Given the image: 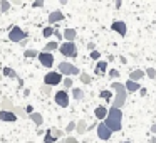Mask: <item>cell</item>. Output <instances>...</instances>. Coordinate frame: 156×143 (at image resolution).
<instances>
[{
  "label": "cell",
  "mask_w": 156,
  "mask_h": 143,
  "mask_svg": "<svg viewBox=\"0 0 156 143\" xmlns=\"http://www.w3.org/2000/svg\"><path fill=\"white\" fill-rule=\"evenodd\" d=\"M72 96H74V99H77V101H81L82 98H84V91H82L81 88H74V86H72Z\"/></svg>",
  "instance_id": "603a6c76"
},
{
  "label": "cell",
  "mask_w": 156,
  "mask_h": 143,
  "mask_svg": "<svg viewBox=\"0 0 156 143\" xmlns=\"http://www.w3.org/2000/svg\"><path fill=\"white\" fill-rule=\"evenodd\" d=\"M94 116H96L98 119H101V121H102V119L108 116V108H106V106H98V108L94 109Z\"/></svg>",
  "instance_id": "ac0fdd59"
},
{
  "label": "cell",
  "mask_w": 156,
  "mask_h": 143,
  "mask_svg": "<svg viewBox=\"0 0 156 143\" xmlns=\"http://www.w3.org/2000/svg\"><path fill=\"white\" fill-rule=\"evenodd\" d=\"M144 76H148L149 79H156V69L154 68H148L144 71Z\"/></svg>",
  "instance_id": "4dcf8cb0"
},
{
  "label": "cell",
  "mask_w": 156,
  "mask_h": 143,
  "mask_svg": "<svg viewBox=\"0 0 156 143\" xmlns=\"http://www.w3.org/2000/svg\"><path fill=\"white\" fill-rule=\"evenodd\" d=\"M54 31H55V27H54V25H49V27H44V31H42V35H44V37H51V35H54Z\"/></svg>",
  "instance_id": "484cf974"
},
{
  "label": "cell",
  "mask_w": 156,
  "mask_h": 143,
  "mask_svg": "<svg viewBox=\"0 0 156 143\" xmlns=\"http://www.w3.org/2000/svg\"><path fill=\"white\" fill-rule=\"evenodd\" d=\"M59 82H62V74L59 71H51L44 76V84L47 86H57Z\"/></svg>",
  "instance_id": "8992f818"
},
{
  "label": "cell",
  "mask_w": 156,
  "mask_h": 143,
  "mask_svg": "<svg viewBox=\"0 0 156 143\" xmlns=\"http://www.w3.org/2000/svg\"><path fill=\"white\" fill-rule=\"evenodd\" d=\"M37 54H39V52L35 51V49H25V51H24V56H25V57H29V59L37 57Z\"/></svg>",
  "instance_id": "f546056e"
},
{
  "label": "cell",
  "mask_w": 156,
  "mask_h": 143,
  "mask_svg": "<svg viewBox=\"0 0 156 143\" xmlns=\"http://www.w3.org/2000/svg\"><path fill=\"white\" fill-rule=\"evenodd\" d=\"M2 76H5V78H10V79H15V78H17V72H15L12 68L5 66V68L2 69Z\"/></svg>",
  "instance_id": "44dd1931"
},
{
  "label": "cell",
  "mask_w": 156,
  "mask_h": 143,
  "mask_svg": "<svg viewBox=\"0 0 156 143\" xmlns=\"http://www.w3.org/2000/svg\"><path fill=\"white\" fill-rule=\"evenodd\" d=\"M151 143H156V136H153V138H151Z\"/></svg>",
  "instance_id": "c3c4849f"
},
{
  "label": "cell",
  "mask_w": 156,
  "mask_h": 143,
  "mask_svg": "<svg viewBox=\"0 0 156 143\" xmlns=\"http://www.w3.org/2000/svg\"><path fill=\"white\" fill-rule=\"evenodd\" d=\"M12 111H14V115L17 116V118H24V119H27V113H25V109L22 108V106H14V109H12Z\"/></svg>",
  "instance_id": "7402d4cb"
},
{
  "label": "cell",
  "mask_w": 156,
  "mask_h": 143,
  "mask_svg": "<svg viewBox=\"0 0 156 143\" xmlns=\"http://www.w3.org/2000/svg\"><path fill=\"white\" fill-rule=\"evenodd\" d=\"M0 121L14 123V121H17V116L14 115V111H5V109H0Z\"/></svg>",
  "instance_id": "8fae6325"
},
{
  "label": "cell",
  "mask_w": 156,
  "mask_h": 143,
  "mask_svg": "<svg viewBox=\"0 0 156 143\" xmlns=\"http://www.w3.org/2000/svg\"><path fill=\"white\" fill-rule=\"evenodd\" d=\"M62 82H64V88L66 89H71L72 88V78H67V76H66V79H62Z\"/></svg>",
  "instance_id": "836d02e7"
},
{
  "label": "cell",
  "mask_w": 156,
  "mask_h": 143,
  "mask_svg": "<svg viewBox=\"0 0 156 143\" xmlns=\"http://www.w3.org/2000/svg\"><path fill=\"white\" fill-rule=\"evenodd\" d=\"M27 143H34V141H27Z\"/></svg>",
  "instance_id": "816d5d0a"
},
{
  "label": "cell",
  "mask_w": 156,
  "mask_h": 143,
  "mask_svg": "<svg viewBox=\"0 0 156 143\" xmlns=\"http://www.w3.org/2000/svg\"><path fill=\"white\" fill-rule=\"evenodd\" d=\"M124 86H126V89H128L129 93H136V91H139V89H141V86H139V82H136V81H131V79H128V81L124 82Z\"/></svg>",
  "instance_id": "ffe728a7"
},
{
  "label": "cell",
  "mask_w": 156,
  "mask_h": 143,
  "mask_svg": "<svg viewBox=\"0 0 156 143\" xmlns=\"http://www.w3.org/2000/svg\"><path fill=\"white\" fill-rule=\"evenodd\" d=\"M59 51L64 57L71 59V57H77V46L74 42H64V44L59 46Z\"/></svg>",
  "instance_id": "277c9868"
},
{
  "label": "cell",
  "mask_w": 156,
  "mask_h": 143,
  "mask_svg": "<svg viewBox=\"0 0 156 143\" xmlns=\"http://www.w3.org/2000/svg\"><path fill=\"white\" fill-rule=\"evenodd\" d=\"M55 49H59L57 41H51V42L45 44V52H52V51H55Z\"/></svg>",
  "instance_id": "d4e9b609"
},
{
  "label": "cell",
  "mask_w": 156,
  "mask_h": 143,
  "mask_svg": "<svg viewBox=\"0 0 156 143\" xmlns=\"http://www.w3.org/2000/svg\"><path fill=\"white\" fill-rule=\"evenodd\" d=\"M74 130H76V121H69L67 126H66V131L71 133V131H74Z\"/></svg>",
  "instance_id": "8d00e7d4"
},
{
  "label": "cell",
  "mask_w": 156,
  "mask_h": 143,
  "mask_svg": "<svg viewBox=\"0 0 156 143\" xmlns=\"http://www.w3.org/2000/svg\"><path fill=\"white\" fill-rule=\"evenodd\" d=\"M27 118H29V119H32L35 126H41L42 123H44V118H42V115H41V113H37V111L30 113V115H29Z\"/></svg>",
  "instance_id": "d6986e66"
},
{
  "label": "cell",
  "mask_w": 156,
  "mask_h": 143,
  "mask_svg": "<svg viewBox=\"0 0 156 143\" xmlns=\"http://www.w3.org/2000/svg\"><path fill=\"white\" fill-rule=\"evenodd\" d=\"M149 131H151L153 135L156 136V125H151V128H149Z\"/></svg>",
  "instance_id": "ee69618b"
},
{
  "label": "cell",
  "mask_w": 156,
  "mask_h": 143,
  "mask_svg": "<svg viewBox=\"0 0 156 143\" xmlns=\"http://www.w3.org/2000/svg\"><path fill=\"white\" fill-rule=\"evenodd\" d=\"M64 20V14H62L61 10H54V12H51L49 14V24H59V22H62Z\"/></svg>",
  "instance_id": "4fadbf2b"
},
{
  "label": "cell",
  "mask_w": 156,
  "mask_h": 143,
  "mask_svg": "<svg viewBox=\"0 0 156 143\" xmlns=\"http://www.w3.org/2000/svg\"><path fill=\"white\" fill-rule=\"evenodd\" d=\"M111 29L114 32H118L121 37H124L126 34H128V27H126V22H122V20H114L111 24Z\"/></svg>",
  "instance_id": "30bf717a"
},
{
  "label": "cell",
  "mask_w": 156,
  "mask_h": 143,
  "mask_svg": "<svg viewBox=\"0 0 156 143\" xmlns=\"http://www.w3.org/2000/svg\"><path fill=\"white\" fill-rule=\"evenodd\" d=\"M10 10V2H7V0H0V12H9Z\"/></svg>",
  "instance_id": "4316f807"
},
{
  "label": "cell",
  "mask_w": 156,
  "mask_h": 143,
  "mask_svg": "<svg viewBox=\"0 0 156 143\" xmlns=\"http://www.w3.org/2000/svg\"><path fill=\"white\" fill-rule=\"evenodd\" d=\"M111 88L116 91V96L112 99V108L122 109V106L126 105V98H128V89H126V86L122 82H118V81L111 82Z\"/></svg>",
  "instance_id": "7a4b0ae2"
},
{
  "label": "cell",
  "mask_w": 156,
  "mask_h": 143,
  "mask_svg": "<svg viewBox=\"0 0 156 143\" xmlns=\"http://www.w3.org/2000/svg\"><path fill=\"white\" fill-rule=\"evenodd\" d=\"M32 7L34 9H39V7H44V0H34V4H32Z\"/></svg>",
  "instance_id": "74e56055"
},
{
  "label": "cell",
  "mask_w": 156,
  "mask_h": 143,
  "mask_svg": "<svg viewBox=\"0 0 156 143\" xmlns=\"http://www.w3.org/2000/svg\"><path fill=\"white\" fill-rule=\"evenodd\" d=\"M99 96H101V98H102V99H108V101H109V99H111V98H112V93H111V91H109V89H108V91H106V89H102V91H101V93H99Z\"/></svg>",
  "instance_id": "1f68e13d"
},
{
  "label": "cell",
  "mask_w": 156,
  "mask_h": 143,
  "mask_svg": "<svg viewBox=\"0 0 156 143\" xmlns=\"http://www.w3.org/2000/svg\"><path fill=\"white\" fill-rule=\"evenodd\" d=\"M59 72H61L62 76H76V74H79V68L74 66L72 62L64 61V62L59 64Z\"/></svg>",
  "instance_id": "5b68a950"
},
{
  "label": "cell",
  "mask_w": 156,
  "mask_h": 143,
  "mask_svg": "<svg viewBox=\"0 0 156 143\" xmlns=\"http://www.w3.org/2000/svg\"><path fill=\"white\" fill-rule=\"evenodd\" d=\"M79 78H81V82H82V84H91V81H92V78L87 74V72H82Z\"/></svg>",
  "instance_id": "f1b7e54d"
},
{
  "label": "cell",
  "mask_w": 156,
  "mask_h": 143,
  "mask_svg": "<svg viewBox=\"0 0 156 143\" xmlns=\"http://www.w3.org/2000/svg\"><path fill=\"white\" fill-rule=\"evenodd\" d=\"M62 37L66 39V42H74L76 37H77V31L76 29H66L62 32Z\"/></svg>",
  "instance_id": "9a60e30c"
},
{
  "label": "cell",
  "mask_w": 156,
  "mask_h": 143,
  "mask_svg": "<svg viewBox=\"0 0 156 143\" xmlns=\"http://www.w3.org/2000/svg\"><path fill=\"white\" fill-rule=\"evenodd\" d=\"M7 2H10V4H14V5H20L22 4V0H7Z\"/></svg>",
  "instance_id": "7bdbcfd3"
},
{
  "label": "cell",
  "mask_w": 156,
  "mask_h": 143,
  "mask_svg": "<svg viewBox=\"0 0 156 143\" xmlns=\"http://www.w3.org/2000/svg\"><path fill=\"white\" fill-rule=\"evenodd\" d=\"M39 61H41L42 66H45V68H52L54 66V56H52V52H39L37 54Z\"/></svg>",
  "instance_id": "ba28073f"
},
{
  "label": "cell",
  "mask_w": 156,
  "mask_h": 143,
  "mask_svg": "<svg viewBox=\"0 0 156 143\" xmlns=\"http://www.w3.org/2000/svg\"><path fill=\"white\" fill-rule=\"evenodd\" d=\"M14 101H12L10 98H2V101H0V109H5V111H12L14 109Z\"/></svg>",
  "instance_id": "2e32d148"
},
{
  "label": "cell",
  "mask_w": 156,
  "mask_h": 143,
  "mask_svg": "<svg viewBox=\"0 0 156 143\" xmlns=\"http://www.w3.org/2000/svg\"><path fill=\"white\" fill-rule=\"evenodd\" d=\"M51 133H52V135H54L57 140L64 138V130H59V128H51Z\"/></svg>",
  "instance_id": "83f0119b"
},
{
  "label": "cell",
  "mask_w": 156,
  "mask_h": 143,
  "mask_svg": "<svg viewBox=\"0 0 156 143\" xmlns=\"http://www.w3.org/2000/svg\"><path fill=\"white\" fill-rule=\"evenodd\" d=\"M59 2H61L62 5H66V4H67V2H69V0H59Z\"/></svg>",
  "instance_id": "7dc6e473"
},
{
  "label": "cell",
  "mask_w": 156,
  "mask_h": 143,
  "mask_svg": "<svg viewBox=\"0 0 156 143\" xmlns=\"http://www.w3.org/2000/svg\"><path fill=\"white\" fill-rule=\"evenodd\" d=\"M2 78H4V76H2V72H0V79H2Z\"/></svg>",
  "instance_id": "681fc988"
},
{
  "label": "cell",
  "mask_w": 156,
  "mask_h": 143,
  "mask_svg": "<svg viewBox=\"0 0 156 143\" xmlns=\"http://www.w3.org/2000/svg\"><path fill=\"white\" fill-rule=\"evenodd\" d=\"M87 49H89V51H94V49H96V46L92 44V42H89V44H87Z\"/></svg>",
  "instance_id": "f6af8a7d"
},
{
  "label": "cell",
  "mask_w": 156,
  "mask_h": 143,
  "mask_svg": "<svg viewBox=\"0 0 156 143\" xmlns=\"http://www.w3.org/2000/svg\"><path fill=\"white\" fill-rule=\"evenodd\" d=\"M61 143H79L77 138H74V136H67V138H62Z\"/></svg>",
  "instance_id": "d590c367"
},
{
  "label": "cell",
  "mask_w": 156,
  "mask_h": 143,
  "mask_svg": "<svg viewBox=\"0 0 156 143\" xmlns=\"http://www.w3.org/2000/svg\"><path fill=\"white\" fill-rule=\"evenodd\" d=\"M54 35H55V39H57V41H61V39H64V37H62V32H61V31H57V29L54 31Z\"/></svg>",
  "instance_id": "ab89813d"
},
{
  "label": "cell",
  "mask_w": 156,
  "mask_h": 143,
  "mask_svg": "<svg viewBox=\"0 0 156 143\" xmlns=\"http://www.w3.org/2000/svg\"><path fill=\"white\" fill-rule=\"evenodd\" d=\"M106 71H108V61H101V59H99V61L96 62L94 74H96V76H104Z\"/></svg>",
  "instance_id": "7c38bea8"
},
{
  "label": "cell",
  "mask_w": 156,
  "mask_h": 143,
  "mask_svg": "<svg viewBox=\"0 0 156 143\" xmlns=\"http://www.w3.org/2000/svg\"><path fill=\"white\" fill-rule=\"evenodd\" d=\"M9 39H10L12 42H20V41H24V39H29V34L25 31H22L19 25H12V27L9 29Z\"/></svg>",
  "instance_id": "3957f363"
},
{
  "label": "cell",
  "mask_w": 156,
  "mask_h": 143,
  "mask_svg": "<svg viewBox=\"0 0 156 143\" xmlns=\"http://www.w3.org/2000/svg\"><path fill=\"white\" fill-rule=\"evenodd\" d=\"M51 88H52V86H47V84H44L41 89H42V93H44L45 96H49V94H51Z\"/></svg>",
  "instance_id": "f35d334b"
},
{
  "label": "cell",
  "mask_w": 156,
  "mask_h": 143,
  "mask_svg": "<svg viewBox=\"0 0 156 143\" xmlns=\"http://www.w3.org/2000/svg\"><path fill=\"white\" fill-rule=\"evenodd\" d=\"M122 143H131V141H122Z\"/></svg>",
  "instance_id": "f907efd6"
},
{
  "label": "cell",
  "mask_w": 156,
  "mask_h": 143,
  "mask_svg": "<svg viewBox=\"0 0 156 143\" xmlns=\"http://www.w3.org/2000/svg\"><path fill=\"white\" fill-rule=\"evenodd\" d=\"M96 131H98V136H99L101 140H111V136H112V131L104 125V121L99 123L98 128H96Z\"/></svg>",
  "instance_id": "9c48e42d"
},
{
  "label": "cell",
  "mask_w": 156,
  "mask_h": 143,
  "mask_svg": "<svg viewBox=\"0 0 156 143\" xmlns=\"http://www.w3.org/2000/svg\"><path fill=\"white\" fill-rule=\"evenodd\" d=\"M102 121H104V125L108 126L112 133L121 131V130H122V111L111 106V109L108 111V116H106Z\"/></svg>",
  "instance_id": "6da1fadb"
},
{
  "label": "cell",
  "mask_w": 156,
  "mask_h": 143,
  "mask_svg": "<svg viewBox=\"0 0 156 143\" xmlns=\"http://www.w3.org/2000/svg\"><path fill=\"white\" fill-rule=\"evenodd\" d=\"M89 56H91L92 61H99V59H101V52L96 51V49H94V51H91V54H89Z\"/></svg>",
  "instance_id": "d6a6232c"
},
{
  "label": "cell",
  "mask_w": 156,
  "mask_h": 143,
  "mask_svg": "<svg viewBox=\"0 0 156 143\" xmlns=\"http://www.w3.org/2000/svg\"><path fill=\"white\" fill-rule=\"evenodd\" d=\"M139 94H141V96H146V88H141V89H139Z\"/></svg>",
  "instance_id": "bcb514c9"
},
{
  "label": "cell",
  "mask_w": 156,
  "mask_h": 143,
  "mask_svg": "<svg viewBox=\"0 0 156 143\" xmlns=\"http://www.w3.org/2000/svg\"><path fill=\"white\" fill-rule=\"evenodd\" d=\"M143 78H144V71H143V69H134V71L129 72V79H131V81L139 82Z\"/></svg>",
  "instance_id": "e0dca14e"
},
{
  "label": "cell",
  "mask_w": 156,
  "mask_h": 143,
  "mask_svg": "<svg viewBox=\"0 0 156 143\" xmlns=\"http://www.w3.org/2000/svg\"><path fill=\"white\" fill-rule=\"evenodd\" d=\"M55 141H57V138L52 135V133H51V128H49L47 131H45V135H44V143H55Z\"/></svg>",
  "instance_id": "cb8c5ba5"
},
{
  "label": "cell",
  "mask_w": 156,
  "mask_h": 143,
  "mask_svg": "<svg viewBox=\"0 0 156 143\" xmlns=\"http://www.w3.org/2000/svg\"><path fill=\"white\" fill-rule=\"evenodd\" d=\"M121 5H122V0H116V2H114V7H116V10H119V9H121Z\"/></svg>",
  "instance_id": "b9f144b4"
},
{
  "label": "cell",
  "mask_w": 156,
  "mask_h": 143,
  "mask_svg": "<svg viewBox=\"0 0 156 143\" xmlns=\"http://www.w3.org/2000/svg\"><path fill=\"white\" fill-rule=\"evenodd\" d=\"M25 113H27V115H30V113H34V108H32V106L30 105H27V106H25Z\"/></svg>",
  "instance_id": "60d3db41"
},
{
  "label": "cell",
  "mask_w": 156,
  "mask_h": 143,
  "mask_svg": "<svg viewBox=\"0 0 156 143\" xmlns=\"http://www.w3.org/2000/svg\"><path fill=\"white\" fill-rule=\"evenodd\" d=\"M108 76H109L111 79H116V78H119V71H118V69H109Z\"/></svg>",
  "instance_id": "e575fe53"
},
{
  "label": "cell",
  "mask_w": 156,
  "mask_h": 143,
  "mask_svg": "<svg viewBox=\"0 0 156 143\" xmlns=\"http://www.w3.org/2000/svg\"><path fill=\"white\" fill-rule=\"evenodd\" d=\"M54 101L57 103L61 108H67V106H69V94H67V91H66V89L57 91L54 94Z\"/></svg>",
  "instance_id": "52a82bcc"
},
{
  "label": "cell",
  "mask_w": 156,
  "mask_h": 143,
  "mask_svg": "<svg viewBox=\"0 0 156 143\" xmlns=\"http://www.w3.org/2000/svg\"><path fill=\"white\" fill-rule=\"evenodd\" d=\"M74 131L77 133L79 136L87 133V123H86V119H79V121H76V130Z\"/></svg>",
  "instance_id": "5bb4252c"
}]
</instances>
